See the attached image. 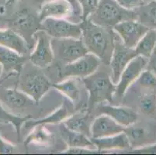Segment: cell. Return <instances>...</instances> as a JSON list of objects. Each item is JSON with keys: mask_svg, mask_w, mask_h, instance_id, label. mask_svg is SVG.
I'll return each instance as SVG.
<instances>
[{"mask_svg": "<svg viewBox=\"0 0 156 155\" xmlns=\"http://www.w3.org/2000/svg\"><path fill=\"white\" fill-rule=\"evenodd\" d=\"M80 25L82 40L88 51L102 61L110 62L116 37L107 30V27L96 25L89 19L83 20Z\"/></svg>", "mask_w": 156, "mask_h": 155, "instance_id": "6da1fadb", "label": "cell"}, {"mask_svg": "<svg viewBox=\"0 0 156 155\" xmlns=\"http://www.w3.org/2000/svg\"><path fill=\"white\" fill-rule=\"evenodd\" d=\"M88 19L98 26L110 28L124 20L137 19V16L134 11L122 8L116 0H100L96 9Z\"/></svg>", "mask_w": 156, "mask_h": 155, "instance_id": "7a4b0ae2", "label": "cell"}, {"mask_svg": "<svg viewBox=\"0 0 156 155\" xmlns=\"http://www.w3.org/2000/svg\"><path fill=\"white\" fill-rule=\"evenodd\" d=\"M83 82L89 92V109L97 103L113 102V96L116 92V84L113 83L108 74L96 72L84 78Z\"/></svg>", "mask_w": 156, "mask_h": 155, "instance_id": "3957f363", "label": "cell"}, {"mask_svg": "<svg viewBox=\"0 0 156 155\" xmlns=\"http://www.w3.org/2000/svg\"><path fill=\"white\" fill-rule=\"evenodd\" d=\"M54 57L64 65L71 63L89 53L82 38H51Z\"/></svg>", "mask_w": 156, "mask_h": 155, "instance_id": "277c9868", "label": "cell"}, {"mask_svg": "<svg viewBox=\"0 0 156 155\" xmlns=\"http://www.w3.org/2000/svg\"><path fill=\"white\" fill-rule=\"evenodd\" d=\"M40 29L44 30L52 38H82L80 23L65 19L47 18L40 23Z\"/></svg>", "mask_w": 156, "mask_h": 155, "instance_id": "5b68a950", "label": "cell"}, {"mask_svg": "<svg viewBox=\"0 0 156 155\" xmlns=\"http://www.w3.org/2000/svg\"><path fill=\"white\" fill-rule=\"evenodd\" d=\"M100 59L92 53H87L82 58L66 64L60 70L62 78H82L93 75L99 68Z\"/></svg>", "mask_w": 156, "mask_h": 155, "instance_id": "8992f818", "label": "cell"}, {"mask_svg": "<svg viewBox=\"0 0 156 155\" xmlns=\"http://www.w3.org/2000/svg\"><path fill=\"white\" fill-rule=\"evenodd\" d=\"M33 38L36 41V45L30 56V61L37 68H47L53 62L55 58L51 37L44 30L39 29L33 34Z\"/></svg>", "mask_w": 156, "mask_h": 155, "instance_id": "52a82bcc", "label": "cell"}, {"mask_svg": "<svg viewBox=\"0 0 156 155\" xmlns=\"http://www.w3.org/2000/svg\"><path fill=\"white\" fill-rule=\"evenodd\" d=\"M51 86V82L44 74L36 72L27 74L20 82V89L36 103L41 100Z\"/></svg>", "mask_w": 156, "mask_h": 155, "instance_id": "ba28073f", "label": "cell"}, {"mask_svg": "<svg viewBox=\"0 0 156 155\" xmlns=\"http://www.w3.org/2000/svg\"><path fill=\"white\" fill-rule=\"evenodd\" d=\"M148 58L137 55L133 58L122 72L118 82L116 85L114 95L118 97L124 96L128 88L132 85L141 73L147 68Z\"/></svg>", "mask_w": 156, "mask_h": 155, "instance_id": "9c48e42d", "label": "cell"}, {"mask_svg": "<svg viewBox=\"0 0 156 155\" xmlns=\"http://www.w3.org/2000/svg\"><path fill=\"white\" fill-rule=\"evenodd\" d=\"M150 28L137 19H127L113 26V31L118 35L122 43L129 48H134Z\"/></svg>", "mask_w": 156, "mask_h": 155, "instance_id": "30bf717a", "label": "cell"}, {"mask_svg": "<svg viewBox=\"0 0 156 155\" xmlns=\"http://www.w3.org/2000/svg\"><path fill=\"white\" fill-rule=\"evenodd\" d=\"M137 56L134 48H129L115 38L114 47L110 60L111 68V79L117 85L122 72L124 70L129 62L134 58Z\"/></svg>", "mask_w": 156, "mask_h": 155, "instance_id": "8fae6325", "label": "cell"}, {"mask_svg": "<svg viewBox=\"0 0 156 155\" xmlns=\"http://www.w3.org/2000/svg\"><path fill=\"white\" fill-rule=\"evenodd\" d=\"M39 18L30 12L27 9H23L15 14L10 21L12 30L20 34L25 39V37H29L34 33L40 27Z\"/></svg>", "mask_w": 156, "mask_h": 155, "instance_id": "7c38bea8", "label": "cell"}, {"mask_svg": "<svg viewBox=\"0 0 156 155\" xmlns=\"http://www.w3.org/2000/svg\"><path fill=\"white\" fill-rule=\"evenodd\" d=\"M73 14V6L68 0H49L42 5L38 18L41 22L47 18L65 19Z\"/></svg>", "mask_w": 156, "mask_h": 155, "instance_id": "4fadbf2b", "label": "cell"}, {"mask_svg": "<svg viewBox=\"0 0 156 155\" xmlns=\"http://www.w3.org/2000/svg\"><path fill=\"white\" fill-rule=\"evenodd\" d=\"M124 128L110 116L103 114L96 117L90 126L91 138H102L113 136L124 132Z\"/></svg>", "mask_w": 156, "mask_h": 155, "instance_id": "5bb4252c", "label": "cell"}, {"mask_svg": "<svg viewBox=\"0 0 156 155\" xmlns=\"http://www.w3.org/2000/svg\"><path fill=\"white\" fill-rule=\"evenodd\" d=\"M34 100L20 89L0 88V103L4 108L18 110L34 103Z\"/></svg>", "mask_w": 156, "mask_h": 155, "instance_id": "9a60e30c", "label": "cell"}, {"mask_svg": "<svg viewBox=\"0 0 156 155\" xmlns=\"http://www.w3.org/2000/svg\"><path fill=\"white\" fill-rule=\"evenodd\" d=\"M99 109L102 114L110 116L113 120L124 127L132 126L138 119L137 113L130 108L103 104Z\"/></svg>", "mask_w": 156, "mask_h": 155, "instance_id": "2e32d148", "label": "cell"}, {"mask_svg": "<svg viewBox=\"0 0 156 155\" xmlns=\"http://www.w3.org/2000/svg\"><path fill=\"white\" fill-rule=\"evenodd\" d=\"M72 102L69 101H65L63 104L55 110L51 114L48 115L43 119H37V120H31L27 119L24 123V126L26 129H32L37 125H46V124H58L62 123L65 119H67L69 116L72 114Z\"/></svg>", "mask_w": 156, "mask_h": 155, "instance_id": "e0dca14e", "label": "cell"}, {"mask_svg": "<svg viewBox=\"0 0 156 155\" xmlns=\"http://www.w3.org/2000/svg\"><path fill=\"white\" fill-rule=\"evenodd\" d=\"M0 46L13 50L21 55L27 53L29 48L27 41L10 28L0 30Z\"/></svg>", "mask_w": 156, "mask_h": 155, "instance_id": "ac0fdd59", "label": "cell"}, {"mask_svg": "<svg viewBox=\"0 0 156 155\" xmlns=\"http://www.w3.org/2000/svg\"><path fill=\"white\" fill-rule=\"evenodd\" d=\"M91 140L95 147L100 152L114 149H126L130 147V142L124 132L102 138H91Z\"/></svg>", "mask_w": 156, "mask_h": 155, "instance_id": "d6986e66", "label": "cell"}, {"mask_svg": "<svg viewBox=\"0 0 156 155\" xmlns=\"http://www.w3.org/2000/svg\"><path fill=\"white\" fill-rule=\"evenodd\" d=\"M26 61L23 55L5 47L0 46V64L6 72H20Z\"/></svg>", "mask_w": 156, "mask_h": 155, "instance_id": "ffe728a7", "label": "cell"}, {"mask_svg": "<svg viewBox=\"0 0 156 155\" xmlns=\"http://www.w3.org/2000/svg\"><path fill=\"white\" fill-rule=\"evenodd\" d=\"M60 133L62 139L67 143L69 147H86V148L95 147L94 143H93L89 136L83 133L70 130L63 123L60 127Z\"/></svg>", "mask_w": 156, "mask_h": 155, "instance_id": "44dd1931", "label": "cell"}, {"mask_svg": "<svg viewBox=\"0 0 156 155\" xmlns=\"http://www.w3.org/2000/svg\"><path fill=\"white\" fill-rule=\"evenodd\" d=\"M63 124L68 129L74 132L83 133L91 138L90 126L89 123V114L84 111L72 114L65 119Z\"/></svg>", "mask_w": 156, "mask_h": 155, "instance_id": "7402d4cb", "label": "cell"}, {"mask_svg": "<svg viewBox=\"0 0 156 155\" xmlns=\"http://www.w3.org/2000/svg\"><path fill=\"white\" fill-rule=\"evenodd\" d=\"M31 130L32 131L27 136L24 141V143L26 145L35 143L42 146H48L55 142V136L53 133L47 130L44 127V125H37Z\"/></svg>", "mask_w": 156, "mask_h": 155, "instance_id": "603a6c76", "label": "cell"}, {"mask_svg": "<svg viewBox=\"0 0 156 155\" xmlns=\"http://www.w3.org/2000/svg\"><path fill=\"white\" fill-rule=\"evenodd\" d=\"M52 87L60 92L72 104H75L80 99L81 92L76 78H69L59 83L52 84Z\"/></svg>", "mask_w": 156, "mask_h": 155, "instance_id": "cb8c5ba5", "label": "cell"}, {"mask_svg": "<svg viewBox=\"0 0 156 155\" xmlns=\"http://www.w3.org/2000/svg\"><path fill=\"white\" fill-rule=\"evenodd\" d=\"M156 47V30L149 29L138 41L134 50L137 55L148 58Z\"/></svg>", "mask_w": 156, "mask_h": 155, "instance_id": "d4e9b609", "label": "cell"}, {"mask_svg": "<svg viewBox=\"0 0 156 155\" xmlns=\"http://www.w3.org/2000/svg\"><path fill=\"white\" fill-rule=\"evenodd\" d=\"M139 9L138 12H136L139 22H141L147 27L156 28V0H151L144 4Z\"/></svg>", "mask_w": 156, "mask_h": 155, "instance_id": "484cf974", "label": "cell"}, {"mask_svg": "<svg viewBox=\"0 0 156 155\" xmlns=\"http://www.w3.org/2000/svg\"><path fill=\"white\" fill-rule=\"evenodd\" d=\"M31 116H19L10 113L9 111L4 108V106L0 103V121L5 122V123H9L12 125H13L14 128L16 129V131L17 133L18 136H20L21 131V128L24 123L30 119Z\"/></svg>", "mask_w": 156, "mask_h": 155, "instance_id": "4316f807", "label": "cell"}, {"mask_svg": "<svg viewBox=\"0 0 156 155\" xmlns=\"http://www.w3.org/2000/svg\"><path fill=\"white\" fill-rule=\"evenodd\" d=\"M124 132L127 135L130 144L132 146L142 145L147 136V130L143 126H129L124 128Z\"/></svg>", "mask_w": 156, "mask_h": 155, "instance_id": "83f0119b", "label": "cell"}, {"mask_svg": "<svg viewBox=\"0 0 156 155\" xmlns=\"http://www.w3.org/2000/svg\"><path fill=\"white\" fill-rule=\"evenodd\" d=\"M141 111L144 115L153 116L156 113V95L147 94L142 96L139 102Z\"/></svg>", "mask_w": 156, "mask_h": 155, "instance_id": "f1b7e54d", "label": "cell"}, {"mask_svg": "<svg viewBox=\"0 0 156 155\" xmlns=\"http://www.w3.org/2000/svg\"><path fill=\"white\" fill-rule=\"evenodd\" d=\"M77 2L81 9V18L86 20L95 12L100 0H77Z\"/></svg>", "mask_w": 156, "mask_h": 155, "instance_id": "f546056e", "label": "cell"}, {"mask_svg": "<svg viewBox=\"0 0 156 155\" xmlns=\"http://www.w3.org/2000/svg\"><path fill=\"white\" fill-rule=\"evenodd\" d=\"M137 82L141 87H154L156 86V75H154L149 70H144L138 77Z\"/></svg>", "mask_w": 156, "mask_h": 155, "instance_id": "4dcf8cb0", "label": "cell"}, {"mask_svg": "<svg viewBox=\"0 0 156 155\" xmlns=\"http://www.w3.org/2000/svg\"><path fill=\"white\" fill-rule=\"evenodd\" d=\"M117 3L127 10L134 11L146 3L144 0H116Z\"/></svg>", "mask_w": 156, "mask_h": 155, "instance_id": "1f68e13d", "label": "cell"}, {"mask_svg": "<svg viewBox=\"0 0 156 155\" xmlns=\"http://www.w3.org/2000/svg\"><path fill=\"white\" fill-rule=\"evenodd\" d=\"M97 149L86 148V147H69L66 150L63 151L64 153H70V154H93L99 153Z\"/></svg>", "mask_w": 156, "mask_h": 155, "instance_id": "d6a6232c", "label": "cell"}, {"mask_svg": "<svg viewBox=\"0 0 156 155\" xmlns=\"http://www.w3.org/2000/svg\"><path fill=\"white\" fill-rule=\"evenodd\" d=\"M15 150V146L12 143L7 142L0 136V154L12 153Z\"/></svg>", "mask_w": 156, "mask_h": 155, "instance_id": "836d02e7", "label": "cell"}, {"mask_svg": "<svg viewBox=\"0 0 156 155\" xmlns=\"http://www.w3.org/2000/svg\"><path fill=\"white\" fill-rule=\"evenodd\" d=\"M147 68V70H149L154 75H156V47L152 51L151 56L148 58Z\"/></svg>", "mask_w": 156, "mask_h": 155, "instance_id": "e575fe53", "label": "cell"}, {"mask_svg": "<svg viewBox=\"0 0 156 155\" xmlns=\"http://www.w3.org/2000/svg\"><path fill=\"white\" fill-rule=\"evenodd\" d=\"M72 5L73 6L74 9V13H78L79 12H81L80 7H79V4L77 2V0H68Z\"/></svg>", "mask_w": 156, "mask_h": 155, "instance_id": "d590c367", "label": "cell"}, {"mask_svg": "<svg viewBox=\"0 0 156 155\" xmlns=\"http://www.w3.org/2000/svg\"><path fill=\"white\" fill-rule=\"evenodd\" d=\"M19 1V0H7L6 1V5H11L12 4L16 3V2Z\"/></svg>", "mask_w": 156, "mask_h": 155, "instance_id": "8d00e7d4", "label": "cell"}, {"mask_svg": "<svg viewBox=\"0 0 156 155\" xmlns=\"http://www.w3.org/2000/svg\"><path fill=\"white\" fill-rule=\"evenodd\" d=\"M5 12V8L4 6H0V14H4Z\"/></svg>", "mask_w": 156, "mask_h": 155, "instance_id": "74e56055", "label": "cell"}, {"mask_svg": "<svg viewBox=\"0 0 156 155\" xmlns=\"http://www.w3.org/2000/svg\"><path fill=\"white\" fill-rule=\"evenodd\" d=\"M2 71H3V68H2V65H1V64H0V76H1V75H2Z\"/></svg>", "mask_w": 156, "mask_h": 155, "instance_id": "f35d334b", "label": "cell"}, {"mask_svg": "<svg viewBox=\"0 0 156 155\" xmlns=\"http://www.w3.org/2000/svg\"><path fill=\"white\" fill-rule=\"evenodd\" d=\"M38 1H40V2H48V1H49V0H38Z\"/></svg>", "mask_w": 156, "mask_h": 155, "instance_id": "ab89813d", "label": "cell"}, {"mask_svg": "<svg viewBox=\"0 0 156 155\" xmlns=\"http://www.w3.org/2000/svg\"><path fill=\"white\" fill-rule=\"evenodd\" d=\"M144 1L146 2V3H147V2H150V1H151V0H144Z\"/></svg>", "mask_w": 156, "mask_h": 155, "instance_id": "60d3db41", "label": "cell"}]
</instances>
